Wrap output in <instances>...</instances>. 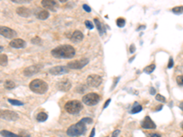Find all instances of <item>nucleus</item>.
Returning a JSON list of instances; mask_svg holds the SVG:
<instances>
[{
    "mask_svg": "<svg viewBox=\"0 0 183 137\" xmlns=\"http://www.w3.org/2000/svg\"><path fill=\"white\" fill-rule=\"evenodd\" d=\"M1 118L7 121H17L19 119V114L15 112L9 111V110H2L1 111Z\"/></svg>",
    "mask_w": 183,
    "mask_h": 137,
    "instance_id": "6e6552de",
    "label": "nucleus"
},
{
    "mask_svg": "<svg viewBox=\"0 0 183 137\" xmlns=\"http://www.w3.org/2000/svg\"><path fill=\"white\" fill-rule=\"evenodd\" d=\"M120 79V77H117V78L115 79V84H113V86H112V90L115 87V85L117 84V82H118V80Z\"/></svg>",
    "mask_w": 183,
    "mask_h": 137,
    "instance_id": "e433bc0d",
    "label": "nucleus"
},
{
    "mask_svg": "<svg viewBox=\"0 0 183 137\" xmlns=\"http://www.w3.org/2000/svg\"><path fill=\"white\" fill-rule=\"evenodd\" d=\"M110 101H111V99H108V100L106 101V102H105V103H104V105H103V109H105V108L109 105Z\"/></svg>",
    "mask_w": 183,
    "mask_h": 137,
    "instance_id": "4c0bfd02",
    "label": "nucleus"
},
{
    "mask_svg": "<svg viewBox=\"0 0 183 137\" xmlns=\"http://www.w3.org/2000/svg\"><path fill=\"white\" fill-rule=\"evenodd\" d=\"M86 131V123L83 122L82 121H80L79 122L72 124V126L69 127L67 130V135L69 136H80L82 134H84Z\"/></svg>",
    "mask_w": 183,
    "mask_h": 137,
    "instance_id": "f03ea898",
    "label": "nucleus"
},
{
    "mask_svg": "<svg viewBox=\"0 0 183 137\" xmlns=\"http://www.w3.org/2000/svg\"><path fill=\"white\" fill-rule=\"evenodd\" d=\"M156 100L159 101H161V102H166V98L162 96L161 94H157L156 95Z\"/></svg>",
    "mask_w": 183,
    "mask_h": 137,
    "instance_id": "c85d7f7f",
    "label": "nucleus"
},
{
    "mask_svg": "<svg viewBox=\"0 0 183 137\" xmlns=\"http://www.w3.org/2000/svg\"><path fill=\"white\" fill-rule=\"evenodd\" d=\"M1 135L5 137H22L21 135H15L11 132H8V131H6V130H3L1 131Z\"/></svg>",
    "mask_w": 183,
    "mask_h": 137,
    "instance_id": "412c9836",
    "label": "nucleus"
},
{
    "mask_svg": "<svg viewBox=\"0 0 183 137\" xmlns=\"http://www.w3.org/2000/svg\"><path fill=\"white\" fill-rule=\"evenodd\" d=\"M49 16H50V14H49V12H48L47 10H41V11H40V12L37 14L38 19H40L41 20L47 19L49 18Z\"/></svg>",
    "mask_w": 183,
    "mask_h": 137,
    "instance_id": "6ab92c4d",
    "label": "nucleus"
},
{
    "mask_svg": "<svg viewBox=\"0 0 183 137\" xmlns=\"http://www.w3.org/2000/svg\"><path fill=\"white\" fill-rule=\"evenodd\" d=\"M94 132H95V129L94 128V129H93V131H92V133H91V135H90V136H89V137H94Z\"/></svg>",
    "mask_w": 183,
    "mask_h": 137,
    "instance_id": "a19ab883",
    "label": "nucleus"
},
{
    "mask_svg": "<svg viewBox=\"0 0 183 137\" xmlns=\"http://www.w3.org/2000/svg\"><path fill=\"white\" fill-rule=\"evenodd\" d=\"M7 101H8V102H10L11 104H13V105H17V106H21V105H23V104H24L22 101H17V100H13V99H8Z\"/></svg>",
    "mask_w": 183,
    "mask_h": 137,
    "instance_id": "bb28decb",
    "label": "nucleus"
},
{
    "mask_svg": "<svg viewBox=\"0 0 183 137\" xmlns=\"http://www.w3.org/2000/svg\"><path fill=\"white\" fill-rule=\"evenodd\" d=\"M0 33H1L2 36H4L7 39H13L17 36L16 31H14L13 29H11L7 27H1Z\"/></svg>",
    "mask_w": 183,
    "mask_h": 137,
    "instance_id": "9d476101",
    "label": "nucleus"
},
{
    "mask_svg": "<svg viewBox=\"0 0 183 137\" xmlns=\"http://www.w3.org/2000/svg\"><path fill=\"white\" fill-rule=\"evenodd\" d=\"M142 110V106L141 105H138V104H136V106L131 110V113H139L140 111Z\"/></svg>",
    "mask_w": 183,
    "mask_h": 137,
    "instance_id": "a878e982",
    "label": "nucleus"
},
{
    "mask_svg": "<svg viewBox=\"0 0 183 137\" xmlns=\"http://www.w3.org/2000/svg\"><path fill=\"white\" fill-rule=\"evenodd\" d=\"M182 137H183V136H182Z\"/></svg>",
    "mask_w": 183,
    "mask_h": 137,
    "instance_id": "49530a36",
    "label": "nucleus"
},
{
    "mask_svg": "<svg viewBox=\"0 0 183 137\" xmlns=\"http://www.w3.org/2000/svg\"><path fill=\"white\" fill-rule=\"evenodd\" d=\"M173 13L177 14V15H180V14H182L183 13V6H176L172 9Z\"/></svg>",
    "mask_w": 183,
    "mask_h": 137,
    "instance_id": "393cba45",
    "label": "nucleus"
},
{
    "mask_svg": "<svg viewBox=\"0 0 183 137\" xmlns=\"http://www.w3.org/2000/svg\"><path fill=\"white\" fill-rule=\"evenodd\" d=\"M102 77L99 75H95V74L88 76V78L86 79V82L90 87H98L102 83Z\"/></svg>",
    "mask_w": 183,
    "mask_h": 137,
    "instance_id": "0eeeda50",
    "label": "nucleus"
},
{
    "mask_svg": "<svg viewBox=\"0 0 183 137\" xmlns=\"http://www.w3.org/2000/svg\"><path fill=\"white\" fill-rule=\"evenodd\" d=\"M181 110L183 111V102H181Z\"/></svg>",
    "mask_w": 183,
    "mask_h": 137,
    "instance_id": "37998d69",
    "label": "nucleus"
},
{
    "mask_svg": "<svg viewBox=\"0 0 183 137\" xmlns=\"http://www.w3.org/2000/svg\"><path fill=\"white\" fill-rule=\"evenodd\" d=\"M42 69V66L41 65H33V66H29L28 68H26L23 71L24 75L27 76V77H29V76H32L38 72L41 71V70Z\"/></svg>",
    "mask_w": 183,
    "mask_h": 137,
    "instance_id": "1a4fd4ad",
    "label": "nucleus"
},
{
    "mask_svg": "<svg viewBox=\"0 0 183 137\" xmlns=\"http://www.w3.org/2000/svg\"><path fill=\"white\" fill-rule=\"evenodd\" d=\"M29 88L30 90L35 92V93H39V94H43L45 93L48 89H49V86L48 84L42 80V79H36L34 80H32L30 83H29Z\"/></svg>",
    "mask_w": 183,
    "mask_h": 137,
    "instance_id": "7ed1b4c3",
    "label": "nucleus"
},
{
    "mask_svg": "<svg viewBox=\"0 0 183 137\" xmlns=\"http://www.w3.org/2000/svg\"><path fill=\"white\" fill-rule=\"evenodd\" d=\"M151 137H161L159 135H157V134H155V135H153Z\"/></svg>",
    "mask_w": 183,
    "mask_h": 137,
    "instance_id": "79ce46f5",
    "label": "nucleus"
},
{
    "mask_svg": "<svg viewBox=\"0 0 183 137\" xmlns=\"http://www.w3.org/2000/svg\"><path fill=\"white\" fill-rule=\"evenodd\" d=\"M172 66H173V59H172V58H170V59H169V61H168V69H171V68H172Z\"/></svg>",
    "mask_w": 183,
    "mask_h": 137,
    "instance_id": "f704fd0d",
    "label": "nucleus"
},
{
    "mask_svg": "<svg viewBox=\"0 0 183 137\" xmlns=\"http://www.w3.org/2000/svg\"><path fill=\"white\" fill-rule=\"evenodd\" d=\"M150 93H151V94H153V95L156 93V91H155V89H154V88H151V89H150Z\"/></svg>",
    "mask_w": 183,
    "mask_h": 137,
    "instance_id": "ea45409f",
    "label": "nucleus"
},
{
    "mask_svg": "<svg viewBox=\"0 0 183 137\" xmlns=\"http://www.w3.org/2000/svg\"><path fill=\"white\" fill-rule=\"evenodd\" d=\"M94 23H95V25H96V27H97V29H98V31H99V33H100V35H103V33H105V28H104V26L102 25V23L99 21L98 19H94Z\"/></svg>",
    "mask_w": 183,
    "mask_h": 137,
    "instance_id": "a211bd4d",
    "label": "nucleus"
},
{
    "mask_svg": "<svg viewBox=\"0 0 183 137\" xmlns=\"http://www.w3.org/2000/svg\"><path fill=\"white\" fill-rule=\"evenodd\" d=\"M83 39V35H82V33H81V31H79V30H76V31H74L73 32V34L72 35V42H74V43H78V42H81V40Z\"/></svg>",
    "mask_w": 183,
    "mask_h": 137,
    "instance_id": "f3484780",
    "label": "nucleus"
},
{
    "mask_svg": "<svg viewBox=\"0 0 183 137\" xmlns=\"http://www.w3.org/2000/svg\"><path fill=\"white\" fill-rule=\"evenodd\" d=\"M41 5L45 7L48 8L51 11H55L57 7V3L53 0H43L41 2Z\"/></svg>",
    "mask_w": 183,
    "mask_h": 137,
    "instance_id": "ddd939ff",
    "label": "nucleus"
},
{
    "mask_svg": "<svg viewBox=\"0 0 183 137\" xmlns=\"http://www.w3.org/2000/svg\"><path fill=\"white\" fill-rule=\"evenodd\" d=\"M57 87L60 91H62V92H68L70 91V89L72 88V83L70 81V79H61L58 84H57Z\"/></svg>",
    "mask_w": 183,
    "mask_h": 137,
    "instance_id": "9b49d317",
    "label": "nucleus"
},
{
    "mask_svg": "<svg viewBox=\"0 0 183 137\" xmlns=\"http://www.w3.org/2000/svg\"><path fill=\"white\" fill-rule=\"evenodd\" d=\"M51 55L59 59H71L75 55V49L71 45H61L51 50Z\"/></svg>",
    "mask_w": 183,
    "mask_h": 137,
    "instance_id": "f257e3e1",
    "label": "nucleus"
},
{
    "mask_svg": "<svg viewBox=\"0 0 183 137\" xmlns=\"http://www.w3.org/2000/svg\"><path fill=\"white\" fill-rule=\"evenodd\" d=\"M181 128H182L183 130V122H181Z\"/></svg>",
    "mask_w": 183,
    "mask_h": 137,
    "instance_id": "c03bdc74",
    "label": "nucleus"
},
{
    "mask_svg": "<svg viewBox=\"0 0 183 137\" xmlns=\"http://www.w3.org/2000/svg\"><path fill=\"white\" fill-rule=\"evenodd\" d=\"M119 134H120V131H119V130H115V131L113 133V135H112V137H117L118 135H119Z\"/></svg>",
    "mask_w": 183,
    "mask_h": 137,
    "instance_id": "c9c22d12",
    "label": "nucleus"
},
{
    "mask_svg": "<svg viewBox=\"0 0 183 137\" xmlns=\"http://www.w3.org/2000/svg\"><path fill=\"white\" fill-rule=\"evenodd\" d=\"M85 26H86V28H89V29H93V28H94V24H93L91 21H89V20H86V21H85Z\"/></svg>",
    "mask_w": 183,
    "mask_h": 137,
    "instance_id": "c756f323",
    "label": "nucleus"
},
{
    "mask_svg": "<svg viewBox=\"0 0 183 137\" xmlns=\"http://www.w3.org/2000/svg\"><path fill=\"white\" fill-rule=\"evenodd\" d=\"M101 100L100 95H98L97 93L92 92V93H88L85 96L82 97V101L84 104L88 105V106H94L96 105Z\"/></svg>",
    "mask_w": 183,
    "mask_h": 137,
    "instance_id": "39448f33",
    "label": "nucleus"
},
{
    "mask_svg": "<svg viewBox=\"0 0 183 137\" xmlns=\"http://www.w3.org/2000/svg\"><path fill=\"white\" fill-rule=\"evenodd\" d=\"M176 80H177V83H178L180 86H183V75L178 76L177 79H176Z\"/></svg>",
    "mask_w": 183,
    "mask_h": 137,
    "instance_id": "7c9ffc66",
    "label": "nucleus"
},
{
    "mask_svg": "<svg viewBox=\"0 0 183 137\" xmlns=\"http://www.w3.org/2000/svg\"><path fill=\"white\" fill-rule=\"evenodd\" d=\"M155 69H156L155 64H151V65H149V66H147L144 69V72H146L147 74H150L151 72H153L155 71Z\"/></svg>",
    "mask_w": 183,
    "mask_h": 137,
    "instance_id": "4be33fe9",
    "label": "nucleus"
},
{
    "mask_svg": "<svg viewBox=\"0 0 183 137\" xmlns=\"http://www.w3.org/2000/svg\"><path fill=\"white\" fill-rule=\"evenodd\" d=\"M130 52H131V53H134V52H135V46H134V44H132V45L130 46Z\"/></svg>",
    "mask_w": 183,
    "mask_h": 137,
    "instance_id": "58836bf2",
    "label": "nucleus"
},
{
    "mask_svg": "<svg viewBox=\"0 0 183 137\" xmlns=\"http://www.w3.org/2000/svg\"><path fill=\"white\" fill-rule=\"evenodd\" d=\"M0 64L2 66H5V65L7 64V55L1 54V56H0Z\"/></svg>",
    "mask_w": 183,
    "mask_h": 137,
    "instance_id": "b1692460",
    "label": "nucleus"
},
{
    "mask_svg": "<svg viewBox=\"0 0 183 137\" xmlns=\"http://www.w3.org/2000/svg\"><path fill=\"white\" fill-rule=\"evenodd\" d=\"M17 13H18L20 17H23V18H28V17H29V16H30L31 11H30L28 8L25 7V6H20V7H18V8H17Z\"/></svg>",
    "mask_w": 183,
    "mask_h": 137,
    "instance_id": "dca6fc26",
    "label": "nucleus"
},
{
    "mask_svg": "<svg viewBox=\"0 0 183 137\" xmlns=\"http://www.w3.org/2000/svg\"><path fill=\"white\" fill-rule=\"evenodd\" d=\"M69 72V69L65 66H56L50 70V73L52 75H61Z\"/></svg>",
    "mask_w": 183,
    "mask_h": 137,
    "instance_id": "f8f14e48",
    "label": "nucleus"
},
{
    "mask_svg": "<svg viewBox=\"0 0 183 137\" xmlns=\"http://www.w3.org/2000/svg\"><path fill=\"white\" fill-rule=\"evenodd\" d=\"M65 110L71 114L79 113L82 110V103L79 101H70L65 104Z\"/></svg>",
    "mask_w": 183,
    "mask_h": 137,
    "instance_id": "20e7f679",
    "label": "nucleus"
},
{
    "mask_svg": "<svg viewBox=\"0 0 183 137\" xmlns=\"http://www.w3.org/2000/svg\"><path fill=\"white\" fill-rule=\"evenodd\" d=\"M4 86H5V88L7 89V90H12V89H14L15 88V86H16V84L14 83V81H12V80H6L5 81V83H4Z\"/></svg>",
    "mask_w": 183,
    "mask_h": 137,
    "instance_id": "aec40b11",
    "label": "nucleus"
},
{
    "mask_svg": "<svg viewBox=\"0 0 183 137\" xmlns=\"http://www.w3.org/2000/svg\"><path fill=\"white\" fill-rule=\"evenodd\" d=\"M106 137H109V136H106Z\"/></svg>",
    "mask_w": 183,
    "mask_h": 137,
    "instance_id": "a18cd8bd",
    "label": "nucleus"
},
{
    "mask_svg": "<svg viewBox=\"0 0 183 137\" xmlns=\"http://www.w3.org/2000/svg\"><path fill=\"white\" fill-rule=\"evenodd\" d=\"M26 42L21 39H15L11 40V42L9 43V46L15 49H22L24 47H26Z\"/></svg>",
    "mask_w": 183,
    "mask_h": 137,
    "instance_id": "4468645a",
    "label": "nucleus"
},
{
    "mask_svg": "<svg viewBox=\"0 0 183 137\" xmlns=\"http://www.w3.org/2000/svg\"><path fill=\"white\" fill-rule=\"evenodd\" d=\"M81 121H82L83 122H85V123H92V122H93V120H92L91 118H83Z\"/></svg>",
    "mask_w": 183,
    "mask_h": 137,
    "instance_id": "473e14b6",
    "label": "nucleus"
},
{
    "mask_svg": "<svg viewBox=\"0 0 183 137\" xmlns=\"http://www.w3.org/2000/svg\"><path fill=\"white\" fill-rule=\"evenodd\" d=\"M89 63V59H81L79 60H73L68 63V68L72 69V70H81L85 65H87Z\"/></svg>",
    "mask_w": 183,
    "mask_h": 137,
    "instance_id": "423d86ee",
    "label": "nucleus"
},
{
    "mask_svg": "<svg viewBox=\"0 0 183 137\" xmlns=\"http://www.w3.org/2000/svg\"><path fill=\"white\" fill-rule=\"evenodd\" d=\"M82 7H83V9H84L86 12H91V8H90V6H87V5H83V6H82Z\"/></svg>",
    "mask_w": 183,
    "mask_h": 137,
    "instance_id": "72a5a7b5",
    "label": "nucleus"
},
{
    "mask_svg": "<svg viewBox=\"0 0 183 137\" xmlns=\"http://www.w3.org/2000/svg\"><path fill=\"white\" fill-rule=\"evenodd\" d=\"M47 119H48V115H47V113H40L37 115V120H38L39 122H45Z\"/></svg>",
    "mask_w": 183,
    "mask_h": 137,
    "instance_id": "5701e85b",
    "label": "nucleus"
},
{
    "mask_svg": "<svg viewBox=\"0 0 183 137\" xmlns=\"http://www.w3.org/2000/svg\"><path fill=\"white\" fill-rule=\"evenodd\" d=\"M142 127L145 129H155L156 128V124L155 122L150 119L149 116H146L145 120L142 122Z\"/></svg>",
    "mask_w": 183,
    "mask_h": 137,
    "instance_id": "2eb2a0df",
    "label": "nucleus"
},
{
    "mask_svg": "<svg viewBox=\"0 0 183 137\" xmlns=\"http://www.w3.org/2000/svg\"><path fill=\"white\" fill-rule=\"evenodd\" d=\"M31 42L34 44H40L41 42V39L39 37H35L33 39H31Z\"/></svg>",
    "mask_w": 183,
    "mask_h": 137,
    "instance_id": "2f4dec72",
    "label": "nucleus"
},
{
    "mask_svg": "<svg viewBox=\"0 0 183 137\" xmlns=\"http://www.w3.org/2000/svg\"><path fill=\"white\" fill-rule=\"evenodd\" d=\"M116 25H117L119 28H123V27H124V25H125V19H123V18H119V19H117V20H116Z\"/></svg>",
    "mask_w": 183,
    "mask_h": 137,
    "instance_id": "cd10ccee",
    "label": "nucleus"
}]
</instances>
